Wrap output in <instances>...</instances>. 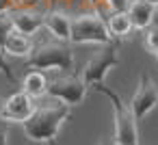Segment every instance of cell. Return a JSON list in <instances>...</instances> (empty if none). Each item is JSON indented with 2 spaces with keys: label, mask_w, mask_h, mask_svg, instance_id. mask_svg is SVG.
Here are the masks:
<instances>
[{
  "label": "cell",
  "mask_w": 158,
  "mask_h": 145,
  "mask_svg": "<svg viewBox=\"0 0 158 145\" xmlns=\"http://www.w3.org/2000/svg\"><path fill=\"white\" fill-rule=\"evenodd\" d=\"M69 117H72V106L48 95V100L37 104L33 115L22 123L24 136L33 143H54L63 123Z\"/></svg>",
  "instance_id": "obj_1"
},
{
  "label": "cell",
  "mask_w": 158,
  "mask_h": 145,
  "mask_svg": "<svg viewBox=\"0 0 158 145\" xmlns=\"http://www.w3.org/2000/svg\"><path fill=\"white\" fill-rule=\"evenodd\" d=\"M26 69H39V72H65L74 74V52L67 41L50 39L39 46H33V52L26 61Z\"/></svg>",
  "instance_id": "obj_2"
},
{
  "label": "cell",
  "mask_w": 158,
  "mask_h": 145,
  "mask_svg": "<svg viewBox=\"0 0 158 145\" xmlns=\"http://www.w3.org/2000/svg\"><path fill=\"white\" fill-rule=\"evenodd\" d=\"M93 91L106 95L113 104V119H115V132H113V143L117 145H139V130H136V119L130 110V104H126L119 93L108 89L104 82L93 85Z\"/></svg>",
  "instance_id": "obj_3"
},
{
  "label": "cell",
  "mask_w": 158,
  "mask_h": 145,
  "mask_svg": "<svg viewBox=\"0 0 158 145\" xmlns=\"http://www.w3.org/2000/svg\"><path fill=\"white\" fill-rule=\"evenodd\" d=\"M119 63H121L119 44H117V39H113V41L100 46V50L93 52V56H91V59L87 61V65L82 67L80 78H82V82H85L87 87H93V85H98V82H104V76H106L115 65H119Z\"/></svg>",
  "instance_id": "obj_4"
},
{
  "label": "cell",
  "mask_w": 158,
  "mask_h": 145,
  "mask_svg": "<svg viewBox=\"0 0 158 145\" xmlns=\"http://www.w3.org/2000/svg\"><path fill=\"white\" fill-rule=\"evenodd\" d=\"M113 41L106 20H102L98 13H82L72 18V31H69V44H98L104 46Z\"/></svg>",
  "instance_id": "obj_5"
},
{
  "label": "cell",
  "mask_w": 158,
  "mask_h": 145,
  "mask_svg": "<svg viewBox=\"0 0 158 145\" xmlns=\"http://www.w3.org/2000/svg\"><path fill=\"white\" fill-rule=\"evenodd\" d=\"M87 85L82 82L80 74H65V72H56L54 76L48 78V87H46V95L56 97L69 106H78L85 102L87 95Z\"/></svg>",
  "instance_id": "obj_6"
},
{
  "label": "cell",
  "mask_w": 158,
  "mask_h": 145,
  "mask_svg": "<svg viewBox=\"0 0 158 145\" xmlns=\"http://www.w3.org/2000/svg\"><path fill=\"white\" fill-rule=\"evenodd\" d=\"M156 106H158V87H156V82H154L147 74H141L139 87H136V91H134V95H132V100H130V110H132L134 119L141 121V119H145Z\"/></svg>",
  "instance_id": "obj_7"
},
{
  "label": "cell",
  "mask_w": 158,
  "mask_h": 145,
  "mask_svg": "<svg viewBox=\"0 0 158 145\" xmlns=\"http://www.w3.org/2000/svg\"><path fill=\"white\" fill-rule=\"evenodd\" d=\"M35 100L26 93V91H15L11 93L5 102H2V108H0V119H5L7 123H24L33 110H35Z\"/></svg>",
  "instance_id": "obj_8"
},
{
  "label": "cell",
  "mask_w": 158,
  "mask_h": 145,
  "mask_svg": "<svg viewBox=\"0 0 158 145\" xmlns=\"http://www.w3.org/2000/svg\"><path fill=\"white\" fill-rule=\"evenodd\" d=\"M44 18L46 13L35 11V9H11L13 28L26 37H33L39 28H44Z\"/></svg>",
  "instance_id": "obj_9"
},
{
  "label": "cell",
  "mask_w": 158,
  "mask_h": 145,
  "mask_svg": "<svg viewBox=\"0 0 158 145\" xmlns=\"http://www.w3.org/2000/svg\"><path fill=\"white\" fill-rule=\"evenodd\" d=\"M44 26L54 35V39L59 41H67L69 44V31H72V18L63 11H48L44 18Z\"/></svg>",
  "instance_id": "obj_10"
},
{
  "label": "cell",
  "mask_w": 158,
  "mask_h": 145,
  "mask_svg": "<svg viewBox=\"0 0 158 145\" xmlns=\"http://www.w3.org/2000/svg\"><path fill=\"white\" fill-rule=\"evenodd\" d=\"M126 13H128V18L132 22V28L145 31V28H149L152 13H154V5H149L147 0H130Z\"/></svg>",
  "instance_id": "obj_11"
},
{
  "label": "cell",
  "mask_w": 158,
  "mask_h": 145,
  "mask_svg": "<svg viewBox=\"0 0 158 145\" xmlns=\"http://www.w3.org/2000/svg\"><path fill=\"white\" fill-rule=\"evenodd\" d=\"M33 46H35L33 37H26V35H22V33H18V31H13V33L2 41L5 54H9V56H20V59H22V56H31Z\"/></svg>",
  "instance_id": "obj_12"
},
{
  "label": "cell",
  "mask_w": 158,
  "mask_h": 145,
  "mask_svg": "<svg viewBox=\"0 0 158 145\" xmlns=\"http://www.w3.org/2000/svg\"><path fill=\"white\" fill-rule=\"evenodd\" d=\"M46 87H48V76H46V72H39V69H31L22 80V91H26L33 100L44 97Z\"/></svg>",
  "instance_id": "obj_13"
},
{
  "label": "cell",
  "mask_w": 158,
  "mask_h": 145,
  "mask_svg": "<svg viewBox=\"0 0 158 145\" xmlns=\"http://www.w3.org/2000/svg\"><path fill=\"white\" fill-rule=\"evenodd\" d=\"M106 26H108V33H110L113 39H126L132 33V22H130L126 11L110 13V18L106 20Z\"/></svg>",
  "instance_id": "obj_14"
},
{
  "label": "cell",
  "mask_w": 158,
  "mask_h": 145,
  "mask_svg": "<svg viewBox=\"0 0 158 145\" xmlns=\"http://www.w3.org/2000/svg\"><path fill=\"white\" fill-rule=\"evenodd\" d=\"M13 20H11V9H0V48H2V41L13 33Z\"/></svg>",
  "instance_id": "obj_15"
},
{
  "label": "cell",
  "mask_w": 158,
  "mask_h": 145,
  "mask_svg": "<svg viewBox=\"0 0 158 145\" xmlns=\"http://www.w3.org/2000/svg\"><path fill=\"white\" fill-rule=\"evenodd\" d=\"M89 2H91V7H93V13H98L102 20H108L110 13H115L108 0H89Z\"/></svg>",
  "instance_id": "obj_16"
},
{
  "label": "cell",
  "mask_w": 158,
  "mask_h": 145,
  "mask_svg": "<svg viewBox=\"0 0 158 145\" xmlns=\"http://www.w3.org/2000/svg\"><path fill=\"white\" fill-rule=\"evenodd\" d=\"M0 76H5L9 82H18V78H15V74H13L11 65L7 63V54H5V50H2V48H0Z\"/></svg>",
  "instance_id": "obj_17"
},
{
  "label": "cell",
  "mask_w": 158,
  "mask_h": 145,
  "mask_svg": "<svg viewBox=\"0 0 158 145\" xmlns=\"http://www.w3.org/2000/svg\"><path fill=\"white\" fill-rule=\"evenodd\" d=\"M143 41H145V48L154 54L156 50H158V31L156 28H145V37H143Z\"/></svg>",
  "instance_id": "obj_18"
},
{
  "label": "cell",
  "mask_w": 158,
  "mask_h": 145,
  "mask_svg": "<svg viewBox=\"0 0 158 145\" xmlns=\"http://www.w3.org/2000/svg\"><path fill=\"white\" fill-rule=\"evenodd\" d=\"M0 145H9V123L0 119Z\"/></svg>",
  "instance_id": "obj_19"
},
{
  "label": "cell",
  "mask_w": 158,
  "mask_h": 145,
  "mask_svg": "<svg viewBox=\"0 0 158 145\" xmlns=\"http://www.w3.org/2000/svg\"><path fill=\"white\" fill-rule=\"evenodd\" d=\"M108 2H110L113 11H126L128 5H130V0H108Z\"/></svg>",
  "instance_id": "obj_20"
},
{
  "label": "cell",
  "mask_w": 158,
  "mask_h": 145,
  "mask_svg": "<svg viewBox=\"0 0 158 145\" xmlns=\"http://www.w3.org/2000/svg\"><path fill=\"white\" fill-rule=\"evenodd\" d=\"M149 26L158 31V7H154V13H152V22H149Z\"/></svg>",
  "instance_id": "obj_21"
},
{
  "label": "cell",
  "mask_w": 158,
  "mask_h": 145,
  "mask_svg": "<svg viewBox=\"0 0 158 145\" xmlns=\"http://www.w3.org/2000/svg\"><path fill=\"white\" fill-rule=\"evenodd\" d=\"M149 5H154V7H158V0H147Z\"/></svg>",
  "instance_id": "obj_22"
},
{
  "label": "cell",
  "mask_w": 158,
  "mask_h": 145,
  "mask_svg": "<svg viewBox=\"0 0 158 145\" xmlns=\"http://www.w3.org/2000/svg\"><path fill=\"white\" fill-rule=\"evenodd\" d=\"M100 145H117V143H108V141H106V143H100Z\"/></svg>",
  "instance_id": "obj_23"
},
{
  "label": "cell",
  "mask_w": 158,
  "mask_h": 145,
  "mask_svg": "<svg viewBox=\"0 0 158 145\" xmlns=\"http://www.w3.org/2000/svg\"><path fill=\"white\" fill-rule=\"evenodd\" d=\"M2 102H5V97H2V95H0V108H2Z\"/></svg>",
  "instance_id": "obj_24"
},
{
  "label": "cell",
  "mask_w": 158,
  "mask_h": 145,
  "mask_svg": "<svg viewBox=\"0 0 158 145\" xmlns=\"http://www.w3.org/2000/svg\"><path fill=\"white\" fill-rule=\"evenodd\" d=\"M154 54H156V59H158V50H156V52H154Z\"/></svg>",
  "instance_id": "obj_25"
},
{
  "label": "cell",
  "mask_w": 158,
  "mask_h": 145,
  "mask_svg": "<svg viewBox=\"0 0 158 145\" xmlns=\"http://www.w3.org/2000/svg\"><path fill=\"white\" fill-rule=\"evenodd\" d=\"M0 9H9V7H0Z\"/></svg>",
  "instance_id": "obj_26"
}]
</instances>
